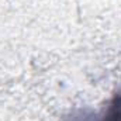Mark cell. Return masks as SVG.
I'll list each match as a JSON object with an SVG mask.
<instances>
[{
    "label": "cell",
    "mask_w": 121,
    "mask_h": 121,
    "mask_svg": "<svg viewBox=\"0 0 121 121\" xmlns=\"http://www.w3.org/2000/svg\"><path fill=\"white\" fill-rule=\"evenodd\" d=\"M103 121H121V93L117 94L113 100Z\"/></svg>",
    "instance_id": "cell-1"
}]
</instances>
